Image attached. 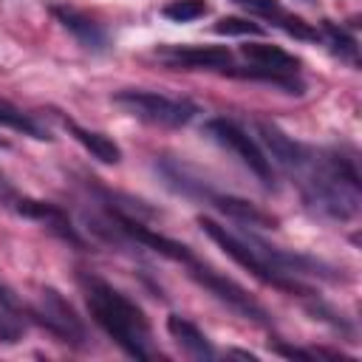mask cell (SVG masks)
Returning a JSON list of instances; mask_svg holds the SVG:
<instances>
[{"instance_id":"cell-1","label":"cell","mask_w":362,"mask_h":362,"mask_svg":"<svg viewBox=\"0 0 362 362\" xmlns=\"http://www.w3.org/2000/svg\"><path fill=\"white\" fill-rule=\"evenodd\" d=\"M85 300L93 322L133 359H150V322L144 311L110 283L85 280Z\"/></svg>"},{"instance_id":"cell-2","label":"cell","mask_w":362,"mask_h":362,"mask_svg":"<svg viewBox=\"0 0 362 362\" xmlns=\"http://www.w3.org/2000/svg\"><path fill=\"white\" fill-rule=\"evenodd\" d=\"M308 201L337 221H348L359 212V178L351 161L328 158L322 167H314L305 181Z\"/></svg>"},{"instance_id":"cell-3","label":"cell","mask_w":362,"mask_h":362,"mask_svg":"<svg viewBox=\"0 0 362 362\" xmlns=\"http://www.w3.org/2000/svg\"><path fill=\"white\" fill-rule=\"evenodd\" d=\"M113 105H119L133 119L158 124V127H184L198 113V107L187 99L164 96L156 90H139V88H124V90L113 93Z\"/></svg>"},{"instance_id":"cell-4","label":"cell","mask_w":362,"mask_h":362,"mask_svg":"<svg viewBox=\"0 0 362 362\" xmlns=\"http://www.w3.org/2000/svg\"><path fill=\"white\" fill-rule=\"evenodd\" d=\"M204 136L212 139V141H215L218 147H223L226 153H232V156H235L243 167H249L266 187L274 184L272 158L260 150V144H257L243 127H238V124L229 122V119L215 116V119H206V122H204Z\"/></svg>"},{"instance_id":"cell-5","label":"cell","mask_w":362,"mask_h":362,"mask_svg":"<svg viewBox=\"0 0 362 362\" xmlns=\"http://www.w3.org/2000/svg\"><path fill=\"white\" fill-rule=\"evenodd\" d=\"M189 266V274H192V280L195 283H201L209 294H215L223 305H229L232 311H238L240 317H246V320H255V322H266V311L238 286V283H232L229 277H223V274H218V272H212L209 266H201L195 257L187 263Z\"/></svg>"},{"instance_id":"cell-6","label":"cell","mask_w":362,"mask_h":362,"mask_svg":"<svg viewBox=\"0 0 362 362\" xmlns=\"http://www.w3.org/2000/svg\"><path fill=\"white\" fill-rule=\"evenodd\" d=\"M158 57L167 65L195 68V71H226L232 65V54L223 45H167L158 48Z\"/></svg>"},{"instance_id":"cell-7","label":"cell","mask_w":362,"mask_h":362,"mask_svg":"<svg viewBox=\"0 0 362 362\" xmlns=\"http://www.w3.org/2000/svg\"><path fill=\"white\" fill-rule=\"evenodd\" d=\"M40 320L54 334H59L65 342H74V345L85 342V325L74 314L71 303H65L54 288H45L42 297H40Z\"/></svg>"},{"instance_id":"cell-8","label":"cell","mask_w":362,"mask_h":362,"mask_svg":"<svg viewBox=\"0 0 362 362\" xmlns=\"http://www.w3.org/2000/svg\"><path fill=\"white\" fill-rule=\"evenodd\" d=\"M116 223H119V229H122L124 235H130L136 243H141V246H147V249H153V252H158V255H164V257H170V260H178V263H189V260H192V252H189L184 243H178V240H173V238H167V235H158V232L141 226V223L133 221V218L116 215Z\"/></svg>"},{"instance_id":"cell-9","label":"cell","mask_w":362,"mask_h":362,"mask_svg":"<svg viewBox=\"0 0 362 362\" xmlns=\"http://www.w3.org/2000/svg\"><path fill=\"white\" fill-rule=\"evenodd\" d=\"M17 212L25 215V218H34L40 223H45L54 235H59L62 240L74 243V246H82V238L76 235L71 218L57 206V204H48V201H34V198H20L17 201Z\"/></svg>"},{"instance_id":"cell-10","label":"cell","mask_w":362,"mask_h":362,"mask_svg":"<svg viewBox=\"0 0 362 362\" xmlns=\"http://www.w3.org/2000/svg\"><path fill=\"white\" fill-rule=\"evenodd\" d=\"M54 17L59 20V25H62L65 31H71V34L79 40V45H85V48H90V51H105V48H107V31H105L96 20H90L88 14H82V11H76V8L57 6V8H54Z\"/></svg>"},{"instance_id":"cell-11","label":"cell","mask_w":362,"mask_h":362,"mask_svg":"<svg viewBox=\"0 0 362 362\" xmlns=\"http://www.w3.org/2000/svg\"><path fill=\"white\" fill-rule=\"evenodd\" d=\"M257 130H260V139H263V144L269 147V153H272V158L280 164V167H286V170H303V167H308V156H305V150L300 147V144H294L280 127H274V124H266V122H260L257 124Z\"/></svg>"},{"instance_id":"cell-12","label":"cell","mask_w":362,"mask_h":362,"mask_svg":"<svg viewBox=\"0 0 362 362\" xmlns=\"http://www.w3.org/2000/svg\"><path fill=\"white\" fill-rule=\"evenodd\" d=\"M62 124H65V130H68L93 158H99L102 164H119V161H122V147H119L110 136H105V133H99V130H90V127H82V124H76L74 119H62Z\"/></svg>"},{"instance_id":"cell-13","label":"cell","mask_w":362,"mask_h":362,"mask_svg":"<svg viewBox=\"0 0 362 362\" xmlns=\"http://www.w3.org/2000/svg\"><path fill=\"white\" fill-rule=\"evenodd\" d=\"M167 331L189 356H195V359H212L215 356L212 342L206 339V334L195 322H189V320H184L178 314H170L167 317Z\"/></svg>"},{"instance_id":"cell-14","label":"cell","mask_w":362,"mask_h":362,"mask_svg":"<svg viewBox=\"0 0 362 362\" xmlns=\"http://www.w3.org/2000/svg\"><path fill=\"white\" fill-rule=\"evenodd\" d=\"M243 57L249 62H255L257 68H266V71H277V74H297L300 71V59L288 51H283L280 45H272V42H249L243 45Z\"/></svg>"},{"instance_id":"cell-15","label":"cell","mask_w":362,"mask_h":362,"mask_svg":"<svg viewBox=\"0 0 362 362\" xmlns=\"http://www.w3.org/2000/svg\"><path fill=\"white\" fill-rule=\"evenodd\" d=\"M206 198H209L221 212H226L229 218H235V221H240V223H249V226H274V218H272V215H266L263 209H257L255 204H249V201H243V198L215 195V192H209Z\"/></svg>"},{"instance_id":"cell-16","label":"cell","mask_w":362,"mask_h":362,"mask_svg":"<svg viewBox=\"0 0 362 362\" xmlns=\"http://www.w3.org/2000/svg\"><path fill=\"white\" fill-rule=\"evenodd\" d=\"M0 124L8 127V130H17L23 136H31V139H40V141H48V130H42L28 113H23L17 105H11L8 99H0Z\"/></svg>"},{"instance_id":"cell-17","label":"cell","mask_w":362,"mask_h":362,"mask_svg":"<svg viewBox=\"0 0 362 362\" xmlns=\"http://www.w3.org/2000/svg\"><path fill=\"white\" fill-rule=\"evenodd\" d=\"M161 14L173 23H192L209 14V3L206 0H170L161 8Z\"/></svg>"},{"instance_id":"cell-18","label":"cell","mask_w":362,"mask_h":362,"mask_svg":"<svg viewBox=\"0 0 362 362\" xmlns=\"http://www.w3.org/2000/svg\"><path fill=\"white\" fill-rule=\"evenodd\" d=\"M215 31L218 34H226V37H246V34H263V28L252 20H243V17H221L215 23Z\"/></svg>"},{"instance_id":"cell-19","label":"cell","mask_w":362,"mask_h":362,"mask_svg":"<svg viewBox=\"0 0 362 362\" xmlns=\"http://www.w3.org/2000/svg\"><path fill=\"white\" fill-rule=\"evenodd\" d=\"M20 331H23L20 322H17L6 308H0V342H8V345L17 342V339H20Z\"/></svg>"},{"instance_id":"cell-20","label":"cell","mask_w":362,"mask_h":362,"mask_svg":"<svg viewBox=\"0 0 362 362\" xmlns=\"http://www.w3.org/2000/svg\"><path fill=\"white\" fill-rule=\"evenodd\" d=\"M235 3H240V6L252 8V11L263 14V17H274V20L283 14V8H280V0H235Z\"/></svg>"},{"instance_id":"cell-21","label":"cell","mask_w":362,"mask_h":362,"mask_svg":"<svg viewBox=\"0 0 362 362\" xmlns=\"http://www.w3.org/2000/svg\"><path fill=\"white\" fill-rule=\"evenodd\" d=\"M0 305H3V308H8V311H14V308H17V300L11 297V291H8L3 283H0Z\"/></svg>"}]
</instances>
